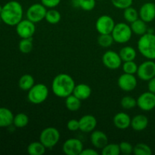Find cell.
<instances>
[{"label": "cell", "instance_id": "6da1fadb", "mask_svg": "<svg viewBox=\"0 0 155 155\" xmlns=\"http://www.w3.org/2000/svg\"><path fill=\"white\" fill-rule=\"evenodd\" d=\"M75 86V82L71 76L67 74H60L53 79L51 90L57 97L66 98L72 95Z\"/></svg>", "mask_w": 155, "mask_h": 155}, {"label": "cell", "instance_id": "7a4b0ae2", "mask_svg": "<svg viewBox=\"0 0 155 155\" xmlns=\"http://www.w3.org/2000/svg\"><path fill=\"white\" fill-rule=\"evenodd\" d=\"M24 10L21 3L17 1H10L3 5L0 15L2 21L8 26H16L23 20Z\"/></svg>", "mask_w": 155, "mask_h": 155}, {"label": "cell", "instance_id": "3957f363", "mask_svg": "<svg viewBox=\"0 0 155 155\" xmlns=\"http://www.w3.org/2000/svg\"><path fill=\"white\" fill-rule=\"evenodd\" d=\"M137 45L142 55L149 60H155V35L154 33L148 32L141 36Z\"/></svg>", "mask_w": 155, "mask_h": 155}, {"label": "cell", "instance_id": "277c9868", "mask_svg": "<svg viewBox=\"0 0 155 155\" xmlns=\"http://www.w3.org/2000/svg\"><path fill=\"white\" fill-rule=\"evenodd\" d=\"M48 96V89L45 84H35L27 94V99L33 104H39L43 103Z\"/></svg>", "mask_w": 155, "mask_h": 155}, {"label": "cell", "instance_id": "5b68a950", "mask_svg": "<svg viewBox=\"0 0 155 155\" xmlns=\"http://www.w3.org/2000/svg\"><path fill=\"white\" fill-rule=\"evenodd\" d=\"M114 42L120 44L128 42L133 36V31L130 26L126 23H118L115 24L111 33Z\"/></svg>", "mask_w": 155, "mask_h": 155}, {"label": "cell", "instance_id": "8992f818", "mask_svg": "<svg viewBox=\"0 0 155 155\" xmlns=\"http://www.w3.org/2000/svg\"><path fill=\"white\" fill-rule=\"evenodd\" d=\"M60 132L54 127H47L41 132L39 141L46 148H52L58 143L60 140Z\"/></svg>", "mask_w": 155, "mask_h": 155}, {"label": "cell", "instance_id": "52a82bcc", "mask_svg": "<svg viewBox=\"0 0 155 155\" xmlns=\"http://www.w3.org/2000/svg\"><path fill=\"white\" fill-rule=\"evenodd\" d=\"M47 9L46 7L43 5L41 3H36L32 5H30L27 10L26 16L28 20H30L32 22L39 23L45 19V15H46Z\"/></svg>", "mask_w": 155, "mask_h": 155}, {"label": "cell", "instance_id": "ba28073f", "mask_svg": "<svg viewBox=\"0 0 155 155\" xmlns=\"http://www.w3.org/2000/svg\"><path fill=\"white\" fill-rule=\"evenodd\" d=\"M138 77L144 81H148L155 77V62L153 60L145 61L142 62L137 70Z\"/></svg>", "mask_w": 155, "mask_h": 155}, {"label": "cell", "instance_id": "9c48e42d", "mask_svg": "<svg viewBox=\"0 0 155 155\" xmlns=\"http://www.w3.org/2000/svg\"><path fill=\"white\" fill-rule=\"evenodd\" d=\"M113 18L107 15L100 16L95 22V28L99 34H111L115 26Z\"/></svg>", "mask_w": 155, "mask_h": 155}, {"label": "cell", "instance_id": "30bf717a", "mask_svg": "<svg viewBox=\"0 0 155 155\" xmlns=\"http://www.w3.org/2000/svg\"><path fill=\"white\" fill-rule=\"evenodd\" d=\"M16 32L21 39L32 38L36 32L35 23L32 22L27 18L21 20L16 25Z\"/></svg>", "mask_w": 155, "mask_h": 155}, {"label": "cell", "instance_id": "8fae6325", "mask_svg": "<svg viewBox=\"0 0 155 155\" xmlns=\"http://www.w3.org/2000/svg\"><path fill=\"white\" fill-rule=\"evenodd\" d=\"M122 59L119 53L112 50L105 51L102 56V62L104 66L110 70H117L122 65Z\"/></svg>", "mask_w": 155, "mask_h": 155}, {"label": "cell", "instance_id": "7c38bea8", "mask_svg": "<svg viewBox=\"0 0 155 155\" xmlns=\"http://www.w3.org/2000/svg\"><path fill=\"white\" fill-rule=\"evenodd\" d=\"M136 100L137 106L144 111H150L155 107V94L150 91L141 94Z\"/></svg>", "mask_w": 155, "mask_h": 155}, {"label": "cell", "instance_id": "4fadbf2b", "mask_svg": "<svg viewBox=\"0 0 155 155\" xmlns=\"http://www.w3.org/2000/svg\"><path fill=\"white\" fill-rule=\"evenodd\" d=\"M83 149V142L78 139H68L62 145V151L67 155H80Z\"/></svg>", "mask_w": 155, "mask_h": 155}, {"label": "cell", "instance_id": "5bb4252c", "mask_svg": "<svg viewBox=\"0 0 155 155\" xmlns=\"http://www.w3.org/2000/svg\"><path fill=\"white\" fill-rule=\"evenodd\" d=\"M117 85L121 90L124 92H131L137 86V79L134 74L124 73L118 78Z\"/></svg>", "mask_w": 155, "mask_h": 155}, {"label": "cell", "instance_id": "9a60e30c", "mask_svg": "<svg viewBox=\"0 0 155 155\" xmlns=\"http://www.w3.org/2000/svg\"><path fill=\"white\" fill-rule=\"evenodd\" d=\"M139 17L145 22L149 23L155 19V4L146 2L141 6L139 12Z\"/></svg>", "mask_w": 155, "mask_h": 155}, {"label": "cell", "instance_id": "2e32d148", "mask_svg": "<svg viewBox=\"0 0 155 155\" xmlns=\"http://www.w3.org/2000/svg\"><path fill=\"white\" fill-rule=\"evenodd\" d=\"M79 122H80V130H81L83 133H92L96 128L97 120L93 115H84L79 120Z\"/></svg>", "mask_w": 155, "mask_h": 155}, {"label": "cell", "instance_id": "e0dca14e", "mask_svg": "<svg viewBox=\"0 0 155 155\" xmlns=\"http://www.w3.org/2000/svg\"><path fill=\"white\" fill-rule=\"evenodd\" d=\"M90 140L92 145L98 149H102L105 145L108 144V138L107 135L101 130L92 131L91 133Z\"/></svg>", "mask_w": 155, "mask_h": 155}, {"label": "cell", "instance_id": "ac0fdd59", "mask_svg": "<svg viewBox=\"0 0 155 155\" xmlns=\"http://www.w3.org/2000/svg\"><path fill=\"white\" fill-rule=\"evenodd\" d=\"M131 117L124 112L117 113L113 118L114 125L119 130H126L131 124Z\"/></svg>", "mask_w": 155, "mask_h": 155}, {"label": "cell", "instance_id": "d6986e66", "mask_svg": "<svg viewBox=\"0 0 155 155\" xmlns=\"http://www.w3.org/2000/svg\"><path fill=\"white\" fill-rule=\"evenodd\" d=\"M148 125V119L145 115L138 114L131 120L130 127L136 132L143 131Z\"/></svg>", "mask_w": 155, "mask_h": 155}, {"label": "cell", "instance_id": "ffe728a7", "mask_svg": "<svg viewBox=\"0 0 155 155\" xmlns=\"http://www.w3.org/2000/svg\"><path fill=\"white\" fill-rule=\"evenodd\" d=\"M73 94L77 96L79 99L83 101V100H86L90 97L91 94H92V89L89 85L85 84V83H80V84L76 85Z\"/></svg>", "mask_w": 155, "mask_h": 155}, {"label": "cell", "instance_id": "44dd1931", "mask_svg": "<svg viewBox=\"0 0 155 155\" xmlns=\"http://www.w3.org/2000/svg\"><path fill=\"white\" fill-rule=\"evenodd\" d=\"M14 114L12 110L6 107H0V127H10L13 124Z\"/></svg>", "mask_w": 155, "mask_h": 155}, {"label": "cell", "instance_id": "7402d4cb", "mask_svg": "<svg viewBox=\"0 0 155 155\" xmlns=\"http://www.w3.org/2000/svg\"><path fill=\"white\" fill-rule=\"evenodd\" d=\"M130 27H131L133 33L137 36H141L148 33V27H147L146 22H145L141 18H139L136 21L131 23Z\"/></svg>", "mask_w": 155, "mask_h": 155}, {"label": "cell", "instance_id": "603a6c76", "mask_svg": "<svg viewBox=\"0 0 155 155\" xmlns=\"http://www.w3.org/2000/svg\"><path fill=\"white\" fill-rule=\"evenodd\" d=\"M35 85L34 78L30 74H24L18 81V86L23 91H29Z\"/></svg>", "mask_w": 155, "mask_h": 155}, {"label": "cell", "instance_id": "cb8c5ba5", "mask_svg": "<svg viewBox=\"0 0 155 155\" xmlns=\"http://www.w3.org/2000/svg\"><path fill=\"white\" fill-rule=\"evenodd\" d=\"M45 150L46 148L40 141L31 142L27 148V153L30 155H42L45 154Z\"/></svg>", "mask_w": 155, "mask_h": 155}, {"label": "cell", "instance_id": "d4e9b609", "mask_svg": "<svg viewBox=\"0 0 155 155\" xmlns=\"http://www.w3.org/2000/svg\"><path fill=\"white\" fill-rule=\"evenodd\" d=\"M119 54L124 62L134 61L136 57V51L131 46H124L120 50Z\"/></svg>", "mask_w": 155, "mask_h": 155}, {"label": "cell", "instance_id": "484cf974", "mask_svg": "<svg viewBox=\"0 0 155 155\" xmlns=\"http://www.w3.org/2000/svg\"><path fill=\"white\" fill-rule=\"evenodd\" d=\"M65 105L68 110L71 111H77L81 107V100L79 99L77 96L72 94L66 98Z\"/></svg>", "mask_w": 155, "mask_h": 155}, {"label": "cell", "instance_id": "4316f807", "mask_svg": "<svg viewBox=\"0 0 155 155\" xmlns=\"http://www.w3.org/2000/svg\"><path fill=\"white\" fill-rule=\"evenodd\" d=\"M45 19L49 24H56L60 22L61 19V15L58 11L54 8H50L49 10H47Z\"/></svg>", "mask_w": 155, "mask_h": 155}, {"label": "cell", "instance_id": "83f0119b", "mask_svg": "<svg viewBox=\"0 0 155 155\" xmlns=\"http://www.w3.org/2000/svg\"><path fill=\"white\" fill-rule=\"evenodd\" d=\"M29 117L24 113H19L14 117L13 124L17 128H24L29 124Z\"/></svg>", "mask_w": 155, "mask_h": 155}, {"label": "cell", "instance_id": "f1b7e54d", "mask_svg": "<svg viewBox=\"0 0 155 155\" xmlns=\"http://www.w3.org/2000/svg\"><path fill=\"white\" fill-rule=\"evenodd\" d=\"M139 12L136 10L135 8L130 6V7L124 9V18L125 19L126 21L129 23H133V21H136L139 19Z\"/></svg>", "mask_w": 155, "mask_h": 155}, {"label": "cell", "instance_id": "f546056e", "mask_svg": "<svg viewBox=\"0 0 155 155\" xmlns=\"http://www.w3.org/2000/svg\"><path fill=\"white\" fill-rule=\"evenodd\" d=\"M33 44L32 38L21 39V40L19 42V45H18L20 51L23 54H29L33 49Z\"/></svg>", "mask_w": 155, "mask_h": 155}, {"label": "cell", "instance_id": "4dcf8cb0", "mask_svg": "<svg viewBox=\"0 0 155 155\" xmlns=\"http://www.w3.org/2000/svg\"><path fill=\"white\" fill-rule=\"evenodd\" d=\"M120 154L119 144H107L101 149L102 155H119Z\"/></svg>", "mask_w": 155, "mask_h": 155}, {"label": "cell", "instance_id": "1f68e13d", "mask_svg": "<svg viewBox=\"0 0 155 155\" xmlns=\"http://www.w3.org/2000/svg\"><path fill=\"white\" fill-rule=\"evenodd\" d=\"M133 154L135 155H151L152 151L148 145L145 143H138L134 146Z\"/></svg>", "mask_w": 155, "mask_h": 155}, {"label": "cell", "instance_id": "d6a6232c", "mask_svg": "<svg viewBox=\"0 0 155 155\" xmlns=\"http://www.w3.org/2000/svg\"><path fill=\"white\" fill-rule=\"evenodd\" d=\"M114 42L111 34H100L98 38V43L103 48H108L111 46Z\"/></svg>", "mask_w": 155, "mask_h": 155}, {"label": "cell", "instance_id": "836d02e7", "mask_svg": "<svg viewBox=\"0 0 155 155\" xmlns=\"http://www.w3.org/2000/svg\"><path fill=\"white\" fill-rule=\"evenodd\" d=\"M120 104L123 108L130 110V109L134 108L137 106V100L135 99L133 97L127 95L121 99Z\"/></svg>", "mask_w": 155, "mask_h": 155}, {"label": "cell", "instance_id": "e575fe53", "mask_svg": "<svg viewBox=\"0 0 155 155\" xmlns=\"http://www.w3.org/2000/svg\"><path fill=\"white\" fill-rule=\"evenodd\" d=\"M79 7L83 11L90 12L93 10L96 5V0H76Z\"/></svg>", "mask_w": 155, "mask_h": 155}, {"label": "cell", "instance_id": "d590c367", "mask_svg": "<svg viewBox=\"0 0 155 155\" xmlns=\"http://www.w3.org/2000/svg\"><path fill=\"white\" fill-rule=\"evenodd\" d=\"M138 65L134 61H124L123 64L122 68L123 71L126 74H135L137 73Z\"/></svg>", "mask_w": 155, "mask_h": 155}, {"label": "cell", "instance_id": "8d00e7d4", "mask_svg": "<svg viewBox=\"0 0 155 155\" xmlns=\"http://www.w3.org/2000/svg\"><path fill=\"white\" fill-rule=\"evenodd\" d=\"M110 2L115 8L124 10L127 8L132 6L133 0H110Z\"/></svg>", "mask_w": 155, "mask_h": 155}, {"label": "cell", "instance_id": "74e56055", "mask_svg": "<svg viewBox=\"0 0 155 155\" xmlns=\"http://www.w3.org/2000/svg\"><path fill=\"white\" fill-rule=\"evenodd\" d=\"M120 150L121 154L124 155H130L133 153L134 147L132 145L131 143L128 142H122L119 144Z\"/></svg>", "mask_w": 155, "mask_h": 155}, {"label": "cell", "instance_id": "f35d334b", "mask_svg": "<svg viewBox=\"0 0 155 155\" xmlns=\"http://www.w3.org/2000/svg\"><path fill=\"white\" fill-rule=\"evenodd\" d=\"M67 127L70 131H77L78 130H80V122H79L78 120L71 119L68 122Z\"/></svg>", "mask_w": 155, "mask_h": 155}, {"label": "cell", "instance_id": "ab89813d", "mask_svg": "<svg viewBox=\"0 0 155 155\" xmlns=\"http://www.w3.org/2000/svg\"><path fill=\"white\" fill-rule=\"evenodd\" d=\"M61 0H41V2L45 7L48 8H54L60 4Z\"/></svg>", "mask_w": 155, "mask_h": 155}, {"label": "cell", "instance_id": "60d3db41", "mask_svg": "<svg viewBox=\"0 0 155 155\" xmlns=\"http://www.w3.org/2000/svg\"><path fill=\"white\" fill-rule=\"evenodd\" d=\"M80 155H98V152L95 149L86 148V149L83 150Z\"/></svg>", "mask_w": 155, "mask_h": 155}, {"label": "cell", "instance_id": "b9f144b4", "mask_svg": "<svg viewBox=\"0 0 155 155\" xmlns=\"http://www.w3.org/2000/svg\"><path fill=\"white\" fill-rule=\"evenodd\" d=\"M148 91L155 94V77L151 78L150 80H148Z\"/></svg>", "mask_w": 155, "mask_h": 155}, {"label": "cell", "instance_id": "7bdbcfd3", "mask_svg": "<svg viewBox=\"0 0 155 155\" xmlns=\"http://www.w3.org/2000/svg\"><path fill=\"white\" fill-rule=\"evenodd\" d=\"M2 8H3V6H2L1 5H0V15H1V13H2Z\"/></svg>", "mask_w": 155, "mask_h": 155}, {"label": "cell", "instance_id": "ee69618b", "mask_svg": "<svg viewBox=\"0 0 155 155\" xmlns=\"http://www.w3.org/2000/svg\"><path fill=\"white\" fill-rule=\"evenodd\" d=\"M2 21V18H1V16H0V22Z\"/></svg>", "mask_w": 155, "mask_h": 155}, {"label": "cell", "instance_id": "f6af8a7d", "mask_svg": "<svg viewBox=\"0 0 155 155\" xmlns=\"http://www.w3.org/2000/svg\"><path fill=\"white\" fill-rule=\"evenodd\" d=\"M96 1H102V0H96Z\"/></svg>", "mask_w": 155, "mask_h": 155}, {"label": "cell", "instance_id": "bcb514c9", "mask_svg": "<svg viewBox=\"0 0 155 155\" xmlns=\"http://www.w3.org/2000/svg\"><path fill=\"white\" fill-rule=\"evenodd\" d=\"M73 1H74V0H73Z\"/></svg>", "mask_w": 155, "mask_h": 155}]
</instances>
